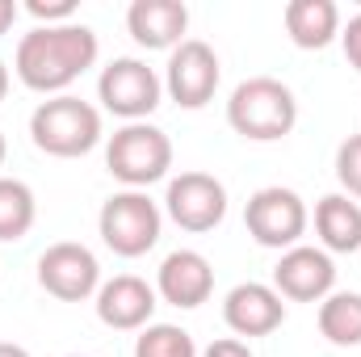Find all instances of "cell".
<instances>
[{
	"label": "cell",
	"mask_w": 361,
	"mask_h": 357,
	"mask_svg": "<svg viewBox=\"0 0 361 357\" xmlns=\"http://www.w3.org/2000/svg\"><path fill=\"white\" fill-rule=\"evenodd\" d=\"M101 42L85 21H68V25H38L17 42V76L21 85L34 92H59L72 80H80L97 63Z\"/></svg>",
	"instance_id": "cell-1"
},
{
	"label": "cell",
	"mask_w": 361,
	"mask_h": 357,
	"mask_svg": "<svg viewBox=\"0 0 361 357\" xmlns=\"http://www.w3.org/2000/svg\"><path fill=\"white\" fill-rule=\"evenodd\" d=\"M227 122L240 139L252 143H277L294 131L298 122V101L273 76H252L244 85H235L231 101H227Z\"/></svg>",
	"instance_id": "cell-2"
},
{
	"label": "cell",
	"mask_w": 361,
	"mask_h": 357,
	"mask_svg": "<svg viewBox=\"0 0 361 357\" xmlns=\"http://www.w3.org/2000/svg\"><path fill=\"white\" fill-rule=\"evenodd\" d=\"M30 135H34V147L47 156H59V160L89 156L101 143V109L72 92H59L34 109Z\"/></svg>",
	"instance_id": "cell-3"
},
{
	"label": "cell",
	"mask_w": 361,
	"mask_h": 357,
	"mask_svg": "<svg viewBox=\"0 0 361 357\" xmlns=\"http://www.w3.org/2000/svg\"><path fill=\"white\" fill-rule=\"evenodd\" d=\"M105 169L126 189H147L169 177L173 169V139L152 122H126L105 143Z\"/></svg>",
	"instance_id": "cell-4"
},
{
	"label": "cell",
	"mask_w": 361,
	"mask_h": 357,
	"mask_svg": "<svg viewBox=\"0 0 361 357\" xmlns=\"http://www.w3.org/2000/svg\"><path fill=\"white\" fill-rule=\"evenodd\" d=\"M160 223H164L160 206L143 189H122V193L105 198V206L97 214V231H101L105 248L118 253V257H126V261H135V257H143V253L156 248Z\"/></svg>",
	"instance_id": "cell-5"
},
{
	"label": "cell",
	"mask_w": 361,
	"mask_h": 357,
	"mask_svg": "<svg viewBox=\"0 0 361 357\" xmlns=\"http://www.w3.org/2000/svg\"><path fill=\"white\" fill-rule=\"evenodd\" d=\"M244 223H248V236H252L261 248L290 253V248H298V240L307 236V202H302L294 189L265 185V189H257V193L248 198Z\"/></svg>",
	"instance_id": "cell-6"
},
{
	"label": "cell",
	"mask_w": 361,
	"mask_h": 357,
	"mask_svg": "<svg viewBox=\"0 0 361 357\" xmlns=\"http://www.w3.org/2000/svg\"><path fill=\"white\" fill-rule=\"evenodd\" d=\"M160 76L143 63V59H114L109 68H101L97 97L109 114L126 118V122H147V114H156L160 105Z\"/></svg>",
	"instance_id": "cell-7"
},
{
	"label": "cell",
	"mask_w": 361,
	"mask_h": 357,
	"mask_svg": "<svg viewBox=\"0 0 361 357\" xmlns=\"http://www.w3.org/2000/svg\"><path fill=\"white\" fill-rule=\"evenodd\" d=\"M164 210L180 231H193V236L214 231L227 219V189L210 173H180V177L169 181Z\"/></svg>",
	"instance_id": "cell-8"
},
{
	"label": "cell",
	"mask_w": 361,
	"mask_h": 357,
	"mask_svg": "<svg viewBox=\"0 0 361 357\" xmlns=\"http://www.w3.org/2000/svg\"><path fill=\"white\" fill-rule=\"evenodd\" d=\"M38 286L59 303H85L101 290V265L85 244L63 240L38 257Z\"/></svg>",
	"instance_id": "cell-9"
},
{
	"label": "cell",
	"mask_w": 361,
	"mask_h": 357,
	"mask_svg": "<svg viewBox=\"0 0 361 357\" xmlns=\"http://www.w3.org/2000/svg\"><path fill=\"white\" fill-rule=\"evenodd\" d=\"M164 89L180 109H202L210 105V97L219 89V55L210 42L202 38H185L177 51L169 55V72H164Z\"/></svg>",
	"instance_id": "cell-10"
},
{
	"label": "cell",
	"mask_w": 361,
	"mask_h": 357,
	"mask_svg": "<svg viewBox=\"0 0 361 357\" xmlns=\"http://www.w3.org/2000/svg\"><path fill=\"white\" fill-rule=\"evenodd\" d=\"M336 286V265L324 248H290L273 269V290L290 303H324Z\"/></svg>",
	"instance_id": "cell-11"
},
{
	"label": "cell",
	"mask_w": 361,
	"mask_h": 357,
	"mask_svg": "<svg viewBox=\"0 0 361 357\" xmlns=\"http://www.w3.org/2000/svg\"><path fill=\"white\" fill-rule=\"evenodd\" d=\"M156 315V290L135 277V273H118L109 282H101L97 290V320L114 332H143Z\"/></svg>",
	"instance_id": "cell-12"
},
{
	"label": "cell",
	"mask_w": 361,
	"mask_h": 357,
	"mask_svg": "<svg viewBox=\"0 0 361 357\" xmlns=\"http://www.w3.org/2000/svg\"><path fill=\"white\" fill-rule=\"evenodd\" d=\"M223 320L235 337H269L286 324V303L265 282H240L223 298Z\"/></svg>",
	"instance_id": "cell-13"
},
{
	"label": "cell",
	"mask_w": 361,
	"mask_h": 357,
	"mask_svg": "<svg viewBox=\"0 0 361 357\" xmlns=\"http://www.w3.org/2000/svg\"><path fill=\"white\" fill-rule=\"evenodd\" d=\"M156 294L164 303L180 307V311H193V307H202L214 294V269H210V261L202 253L177 248V253L164 257V265L156 273Z\"/></svg>",
	"instance_id": "cell-14"
},
{
	"label": "cell",
	"mask_w": 361,
	"mask_h": 357,
	"mask_svg": "<svg viewBox=\"0 0 361 357\" xmlns=\"http://www.w3.org/2000/svg\"><path fill=\"white\" fill-rule=\"evenodd\" d=\"M126 30L147 51H177L189 30V8L180 0H135L126 8Z\"/></svg>",
	"instance_id": "cell-15"
},
{
	"label": "cell",
	"mask_w": 361,
	"mask_h": 357,
	"mask_svg": "<svg viewBox=\"0 0 361 357\" xmlns=\"http://www.w3.org/2000/svg\"><path fill=\"white\" fill-rule=\"evenodd\" d=\"M286 34L302 51H324L332 38H341V8L332 0H290Z\"/></svg>",
	"instance_id": "cell-16"
},
{
	"label": "cell",
	"mask_w": 361,
	"mask_h": 357,
	"mask_svg": "<svg viewBox=\"0 0 361 357\" xmlns=\"http://www.w3.org/2000/svg\"><path fill=\"white\" fill-rule=\"evenodd\" d=\"M315 231L324 253H357L361 248V206L349 193H328L315 206Z\"/></svg>",
	"instance_id": "cell-17"
},
{
	"label": "cell",
	"mask_w": 361,
	"mask_h": 357,
	"mask_svg": "<svg viewBox=\"0 0 361 357\" xmlns=\"http://www.w3.org/2000/svg\"><path fill=\"white\" fill-rule=\"evenodd\" d=\"M319 332L328 345L336 349H353L361 345V294L353 290H336L319 303Z\"/></svg>",
	"instance_id": "cell-18"
},
{
	"label": "cell",
	"mask_w": 361,
	"mask_h": 357,
	"mask_svg": "<svg viewBox=\"0 0 361 357\" xmlns=\"http://www.w3.org/2000/svg\"><path fill=\"white\" fill-rule=\"evenodd\" d=\"M38 219L34 189L17 177H0V240H25Z\"/></svg>",
	"instance_id": "cell-19"
},
{
	"label": "cell",
	"mask_w": 361,
	"mask_h": 357,
	"mask_svg": "<svg viewBox=\"0 0 361 357\" xmlns=\"http://www.w3.org/2000/svg\"><path fill=\"white\" fill-rule=\"evenodd\" d=\"M135 357H197V345L177 324H147L135 341Z\"/></svg>",
	"instance_id": "cell-20"
},
{
	"label": "cell",
	"mask_w": 361,
	"mask_h": 357,
	"mask_svg": "<svg viewBox=\"0 0 361 357\" xmlns=\"http://www.w3.org/2000/svg\"><path fill=\"white\" fill-rule=\"evenodd\" d=\"M336 181L349 198H361V135H349L336 147Z\"/></svg>",
	"instance_id": "cell-21"
},
{
	"label": "cell",
	"mask_w": 361,
	"mask_h": 357,
	"mask_svg": "<svg viewBox=\"0 0 361 357\" xmlns=\"http://www.w3.org/2000/svg\"><path fill=\"white\" fill-rule=\"evenodd\" d=\"M25 8H30V17H38L47 25H68L76 17V0H30Z\"/></svg>",
	"instance_id": "cell-22"
},
{
	"label": "cell",
	"mask_w": 361,
	"mask_h": 357,
	"mask_svg": "<svg viewBox=\"0 0 361 357\" xmlns=\"http://www.w3.org/2000/svg\"><path fill=\"white\" fill-rule=\"evenodd\" d=\"M341 47H345V59L361 72V13L357 17H349V25L341 30Z\"/></svg>",
	"instance_id": "cell-23"
},
{
	"label": "cell",
	"mask_w": 361,
	"mask_h": 357,
	"mask_svg": "<svg viewBox=\"0 0 361 357\" xmlns=\"http://www.w3.org/2000/svg\"><path fill=\"white\" fill-rule=\"evenodd\" d=\"M202 357H252V349H248L240 337H223V341H210Z\"/></svg>",
	"instance_id": "cell-24"
},
{
	"label": "cell",
	"mask_w": 361,
	"mask_h": 357,
	"mask_svg": "<svg viewBox=\"0 0 361 357\" xmlns=\"http://www.w3.org/2000/svg\"><path fill=\"white\" fill-rule=\"evenodd\" d=\"M13 21H17V4L13 0H0V34H8Z\"/></svg>",
	"instance_id": "cell-25"
},
{
	"label": "cell",
	"mask_w": 361,
	"mask_h": 357,
	"mask_svg": "<svg viewBox=\"0 0 361 357\" xmlns=\"http://www.w3.org/2000/svg\"><path fill=\"white\" fill-rule=\"evenodd\" d=\"M0 357H30V349H21L13 341H0Z\"/></svg>",
	"instance_id": "cell-26"
},
{
	"label": "cell",
	"mask_w": 361,
	"mask_h": 357,
	"mask_svg": "<svg viewBox=\"0 0 361 357\" xmlns=\"http://www.w3.org/2000/svg\"><path fill=\"white\" fill-rule=\"evenodd\" d=\"M8 97V68H4V59H0V101Z\"/></svg>",
	"instance_id": "cell-27"
},
{
	"label": "cell",
	"mask_w": 361,
	"mask_h": 357,
	"mask_svg": "<svg viewBox=\"0 0 361 357\" xmlns=\"http://www.w3.org/2000/svg\"><path fill=\"white\" fill-rule=\"evenodd\" d=\"M4 156H8V143H4V135H0V164H4Z\"/></svg>",
	"instance_id": "cell-28"
},
{
	"label": "cell",
	"mask_w": 361,
	"mask_h": 357,
	"mask_svg": "<svg viewBox=\"0 0 361 357\" xmlns=\"http://www.w3.org/2000/svg\"><path fill=\"white\" fill-rule=\"evenodd\" d=\"M68 357H85V353H68Z\"/></svg>",
	"instance_id": "cell-29"
}]
</instances>
